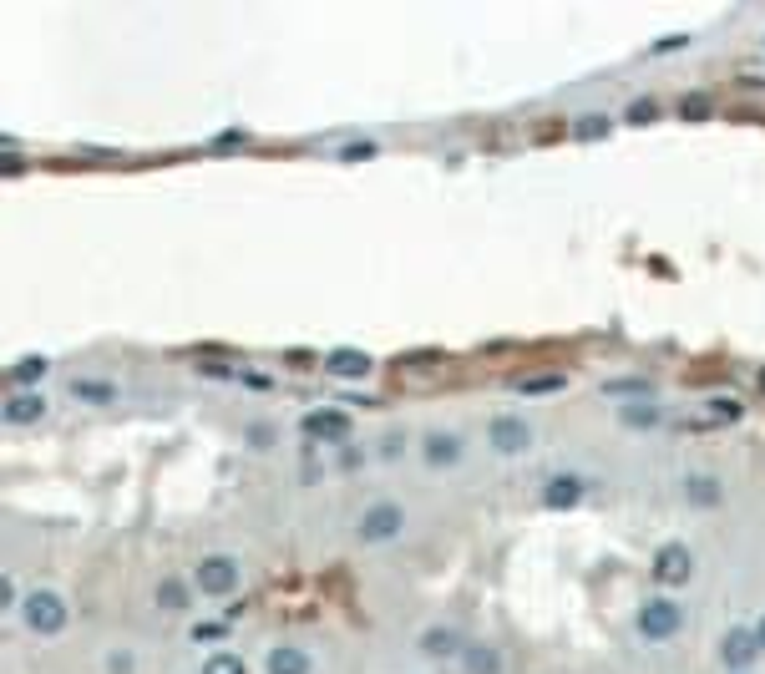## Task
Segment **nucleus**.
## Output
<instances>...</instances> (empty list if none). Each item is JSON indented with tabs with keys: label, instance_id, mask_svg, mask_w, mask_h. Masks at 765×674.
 Here are the masks:
<instances>
[{
	"label": "nucleus",
	"instance_id": "1",
	"mask_svg": "<svg viewBox=\"0 0 765 674\" xmlns=\"http://www.w3.org/2000/svg\"><path fill=\"white\" fill-rule=\"evenodd\" d=\"M679 629H684V604L674 593H649L634 609V634L644 644H669V639H679Z\"/></svg>",
	"mask_w": 765,
	"mask_h": 674
},
{
	"label": "nucleus",
	"instance_id": "2",
	"mask_svg": "<svg viewBox=\"0 0 765 674\" xmlns=\"http://www.w3.org/2000/svg\"><path fill=\"white\" fill-rule=\"evenodd\" d=\"M406 522H411V512H406L396 497H375V502H365L360 517H355V538L370 543V548L396 543V538L406 533Z\"/></svg>",
	"mask_w": 765,
	"mask_h": 674
},
{
	"label": "nucleus",
	"instance_id": "3",
	"mask_svg": "<svg viewBox=\"0 0 765 674\" xmlns=\"http://www.w3.org/2000/svg\"><path fill=\"white\" fill-rule=\"evenodd\" d=\"M193 588L203 598H234L244 588V563L234 553H203L193 563Z\"/></svg>",
	"mask_w": 765,
	"mask_h": 674
},
{
	"label": "nucleus",
	"instance_id": "4",
	"mask_svg": "<svg viewBox=\"0 0 765 674\" xmlns=\"http://www.w3.org/2000/svg\"><path fill=\"white\" fill-rule=\"evenodd\" d=\"M21 619H26L31 634L56 639V634L71 624V609H66V598H61L56 588H31V593H26V604H21Z\"/></svg>",
	"mask_w": 765,
	"mask_h": 674
},
{
	"label": "nucleus",
	"instance_id": "5",
	"mask_svg": "<svg viewBox=\"0 0 765 674\" xmlns=\"http://www.w3.org/2000/svg\"><path fill=\"white\" fill-rule=\"evenodd\" d=\"M487 446H492L497 457H522V452L538 446V426H532L522 411H497L487 421Z\"/></svg>",
	"mask_w": 765,
	"mask_h": 674
},
{
	"label": "nucleus",
	"instance_id": "6",
	"mask_svg": "<svg viewBox=\"0 0 765 674\" xmlns=\"http://www.w3.org/2000/svg\"><path fill=\"white\" fill-rule=\"evenodd\" d=\"M649 573H654V583H659V593H674V588H684L695 578V548L690 543H659V553H654V563H649Z\"/></svg>",
	"mask_w": 765,
	"mask_h": 674
},
{
	"label": "nucleus",
	"instance_id": "7",
	"mask_svg": "<svg viewBox=\"0 0 765 674\" xmlns=\"http://www.w3.org/2000/svg\"><path fill=\"white\" fill-rule=\"evenodd\" d=\"M416 452H421V462H426L431 472H451V467L467 462V436L436 426V431H426V436L416 441Z\"/></svg>",
	"mask_w": 765,
	"mask_h": 674
},
{
	"label": "nucleus",
	"instance_id": "8",
	"mask_svg": "<svg viewBox=\"0 0 765 674\" xmlns=\"http://www.w3.org/2000/svg\"><path fill=\"white\" fill-rule=\"evenodd\" d=\"M765 649H760V639H755V624H735V629H725V639H720V664L730 669V674H755V659H760Z\"/></svg>",
	"mask_w": 765,
	"mask_h": 674
},
{
	"label": "nucleus",
	"instance_id": "9",
	"mask_svg": "<svg viewBox=\"0 0 765 674\" xmlns=\"http://www.w3.org/2000/svg\"><path fill=\"white\" fill-rule=\"evenodd\" d=\"M299 436H310V441H350V411L345 406H310L299 416Z\"/></svg>",
	"mask_w": 765,
	"mask_h": 674
},
{
	"label": "nucleus",
	"instance_id": "10",
	"mask_svg": "<svg viewBox=\"0 0 765 674\" xmlns=\"http://www.w3.org/2000/svg\"><path fill=\"white\" fill-rule=\"evenodd\" d=\"M583 497H588V477H583V472H553V477L538 487V502H543L548 512H573Z\"/></svg>",
	"mask_w": 765,
	"mask_h": 674
},
{
	"label": "nucleus",
	"instance_id": "11",
	"mask_svg": "<svg viewBox=\"0 0 765 674\" xmlns=\"http://www.w3.org/2000/svg\"><path fill=\"white\" fill-rule=\"evenodd\" d=\"M679 492H684V502L690 507H700V512H715V507H725V482L715 477V472H690L679 482Z\"/></svg>",
	"mask_w": 765,
	"mask_h": 674
},
{
	"label": "nucleus",
	"instance_id": "12",
	"mask_svg": "<svg viewBox=\"0 0 765 674\" xmlns=\"http://www.w3.org/2000/svg\"><path fill=\"white\" fill-rule=\"evenodd\" d=\"M325 370L335 381H365L370 370H375V360L360 350V345H335L330 355H325Z\"/></svg>",
	"mask_w": 765,
	"mask_h": 674
},
{
	"label": "nucleus",
	"instance_id": "13",
	"mask_svg": "<svg viewBox=\"0 0 765 674\" xmlns=\"http://www.w3.org/2000/svg\"><path fill=\"white\" fill-rule=\"evenodd\" d=\"M416 649L426 654V659H462V634H456L451 624H426L421 634H416Z\"/></svg>",
	"mask_w": 765,
	"mask_h": 674
},
{
	"label": "nucleus",
	"instance_id": "14",
	"mask_svg": "<svg viewBox=\"0 0 765 674\" xmlns=\"http://www.w3.org/2000/svg\"><path fill=\"white\" fill-rule=\"evenodd\" d=\"M669 421V411H664V401H654V396H644V401H619V426L624 431H659Z\"/></svg>",
	"mask_w": 765,
	"mask_h": 674
},
{
	"label": "nucleus",
	"instance_id": "15",
	"mask_svg": "<svg viewBox=\"0 0 765 674\" xmlns=\"http://www.w3.org/2000/svg\"><path fill=\"white\" fill-rule=\"evenodd\" d=\"M264 674H310V649L304 644H269L264 654Z\"/></svg>",
	"mask_w": 765,
	"mask_h": 674
},
{
	"label": "nucleus",
	"instance_id": "16",
	"mask_svg": "<svg viewBox=\"0 0 765 674\" xmlns=\"http://www.w3.org/2000/svg\"><path fill=\"white\" fill-rule=\"evenodd\" d=\"M152 598H158V609L163 614H183L193 609V578H158V588H152Z\"/></svg>",
	"mask_w": 765,
	"mask_h": 674
},
{
	"label": "nucleus",
	"instance_id": "17",
	"mask_svg": "<svg viewBox=\"0 0 765 674\" xmlns=\"http://www.w3.org/2000/svg\"><path fill=\"white\" fill-rule=\"evenodd\" d=\"M0 416H6V426H36L46 416V396L41 391H16Z\"/></svg>",
	"mask_w": 765,
	"mask_h": 674
},
{
	"label": "nucleus",
	"instance_id": "18",
	"mask_svg": "<svg viewBox=\"0 0 765 674\" xmlns=\"http://www.w3.org/2000/svg\"><path fill=\"white\" fill-rule=\"evenodd\" d=\"M66 391H71V401H82V406H112L117 401V381H107V376H76Z\"/></svg>",
	"mask_w": 765,
	"mask_h": 674
},
{
	"label": "nucleus",
	"instance_id": "19",
	"mask_svg": "<svg viewBox=\"0 0 765 674\" xmlns=\"http://www.w3.org/2000/svg\"><path fill=\"white\" fill-rule=\"evenodd\" d=\"M462 674H507V659L497 644H467L462 649Z\"/></svg>",
	"mask_w": 765,
	"mask_h": 674
},
{
	"label": "nucleus",
	"instance_id": "20",
	"mask_svg": "<svg viewBox=\"0 0 765 674\" xmlns=\"http://www.w3.org/2000/svg\"><path fill=\"white\" fill-rule=\"evenodd\" d=\"M608 132H614V117H608V112H583V117L573 122V137H578V142H598V137H608Z\"/></svg>",
	"mask_w": 765,
	"mask_h": 674
},
{
	"label": "nucleus",
	"instance_id": "21",
	"mask_svg": "<svg viewBox=\"0 0 765 674\" xmlns=\"http://www.w3.org/2000/svg\"><path fill=\"white\" fill-rule=\"evenodd\" d=\"M51 370V360L46 355H21L16 365H11V386H36L41 376Z\"/></svg>",
	"mask_w": 765,
	"mask_h": 674
},
{
	"label": "nucleus",
	"instance_id": "22",
	"mask_svg": "<svg viewBox=\"0 0 765 674\" xmlns=\"http://www.w3.org/2000/svg\"><path fill=\"white\" fill-rule=\"evenodd\" d=\"M203 674H249V664H244L234 649H213V654L203 659Z\"/></svg>",
	"mask_w": 765,
	"mask_h": 674
},
{
	"label": "nucleus",
	"instance_id": "23",
	"mask_svg": "<svg viewBox=\"0 0 765 674\" xmlns=\"http://www.w3.org/2000/svg\"><path fill=\"white\" fill-rule=\"evenodd\" d=\"M603 396H619V401H644V396H654V386H649V381H639V376H624V381H608V386H603Z\"/></svg>",
	"mask_w": 765,
	"mask_h": 674
},
{
	"label": "nucleus",
	"instance_id": "24",
	"mask_svg": "<svg viewBox=\"0 0 765 674\" xmlns=\"http://www.w3.org/2000/svg\"><path fill=\"white\" fill-rule=\"evenodd\" d=\"M517 391L522 396H548V391H563V376H527Z\"/></svg>",
	"mask_w": 765,
	"mask_h": 674
},
{
	"label": "nucleus",
	"instance_id": "25",
	"mask_svg": "<svg viewBox=\"0 0 765 674\" xmlns=\"http://www.w3.org/2000/svg\"><path fill=\"white\" fill-rule=\"evenodd\" d=\"M21 604H26V593L16 588V578H11V573H0V609L11 614V609H21Z\"/></svg>",
	"mask_w": 765,
	"mask_h": 674
},
{
	"label": "nucleus",
	"instance_id": "26",
	"mask_svg": "<svg viewBox=\"0 0 765 674\" xmlns=\"http://www.w3.org/2000/svg\"><path fill=\"white\" fill-rule=\"evenodd\" d=\"M107 674H137V654L132 649H112L107 654Z\"/></svg>",
	"mask_w": 765,
	"mask_h": 674
},
{
	"label": "nucleus",
	"instance_id": "27",
	"mask_svg": "<svg viewBox=\"0 0 765 674\" xmlns=\"http://www.w3.org/2000/svg\"><path fill=\"white\" fill-rule=\"evenodd\" d=\"M375 153H380L375 142H345V147H340V163H365V158H375Z\"/></svg>",
	"mask_w": 765,
	"mask_h": 674
},
{
	"label": "nucleus",
	"instance_id": "28",
	"mask_svg": "<svg viewBox=\"0 0 765 674\" xmlns=\"http://www.w3.org/2000/svg\"><path fill=\"white\" fill-rule=\"evenodd\" d=\"M249 441L259 446V452H269V446H274V426H269V421H254V426H249Z\"/></svg>",
	"mask_w": 765,
	"mask_h": 674
},
{
	"label": "nucleus",
	"instance_id": "29",
	"mask_svg": "<svg viewBox=\"0 0 765 674\" xmlns=\"http://www.w3.org/2000/svg\"><path fill=\"white\" fill-rule=\"evenodd\" d=\"M679 112L700 122V117H710V97H684V102H679Z\"/></svg>",
	"mask_w": 765,
	"mask_h": 674
},
{
	"label": "nucleus",
	"instance_id": "30",
	"mask_svg": "<svg viewBox=\"0 0 765 674\" xmlns=\"http://www.w3.org/2000/svg\"><path fill=\"white\" fill-rule=\"evenodd\" d=\"M401 452H406V436H401V431H391L386 441H380V457H386V462H396Z\"/></svg>",
	"mask_w": 765,
	"mask_h": 674
},
{
	"label": "nucleus",
	"instance_id": "31",
	"mask_svg": "<svg viewBox=\"0 0 765 674\" xmlns=\"http://www.w3.org/2000/svg\"><path fill=\"white\" fill-rule=\"evenodd\" d=\"M654 112H659V107H654L649 97H639V102L629 107V122H639V127H644V122H654Z\"/></svg>",
	"mask_w": 765,
	"mask_h": 674
},
{
	"label": "nucleus",
	"instance_id": "32",
	"mask_svg": "<svg viewBox=\"0 0 765 674\" xmlns=\"http://www.w3.org/2000/svg\"><path fill=\"white\" fill-rule=\"evenodd\" d=\"M223 634H228L223 624H193V639H198V644H218Z\"/></svg>",
	"mask_w": 765,
	"mask_h": 674
},
{
	"label": "nucleus",
	"instance_id": "33",
	"mask_svg": "<svg viewBox=\"0 0 765 674\" xmlns=\"http://www.w3.org/2000/svg\"><path fill=\"white\" fill-rule=\"evenodd\" d=\"M715 416H725V421H730V416H740V406H735V401H725V396H720V401H715Z\"/></svg>",
	"mask_w": 765,
	"mask_h": 674
},
{
	"label": "nucleus",
	"instance_id": "34",
	"mask_svg": "<svg viewBox=\"0 0 765 674\" xmlns=\"http://www.w3.org/2000/svg\"><path fill=\"white\" fill-rule=\"evenodd\" d=\"M755 639H760V649H765V614L755 619Z\"/></svg>",
	"mask_w": 765,
	"mask_h": 674
},
{
	"label": "nucleus",
	"instance_id": "35",
	"mask_svg": "<svg viewBox=\"0 0 765 674\" xmlns=\"http://www.w3.org/2000/svg\"><path fill=\"white\" fill-rule=\"evenodd\" d=\"M760 386H765V370H760Z\"/></svg>",
	"mask_w": 765,
	"mask_h": 674
}]
</instances>
